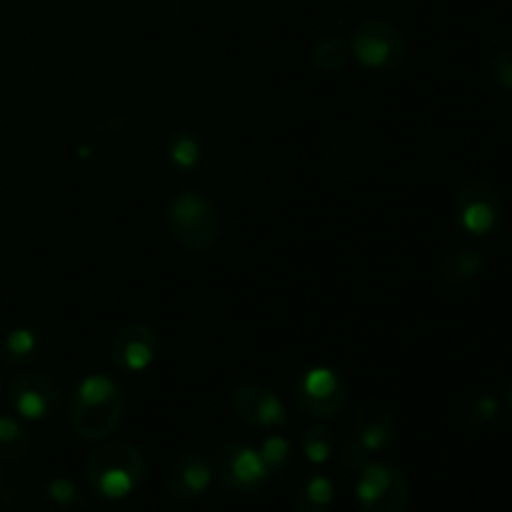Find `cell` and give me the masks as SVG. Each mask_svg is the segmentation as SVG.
<instances>
[{"instance_id":"cell-13","label":"cell","mask_w":512,"mask_h":512,"mask_svg":"<svg viewBox=\"0 0 512 512\" xmlns=\"http://www.w3.org/2000/svg\"><path fill=\"white\" fill-rule=\"evenodd\" d=\"M235 413L240 415L243 423L263 430L283 428L288 423V410H285L283 400L260 383H248L238 388V393H235Z\"/></svg>"},{"instance_id":"cell-11","label":"cell","mask_w":512,"mask_h":512,"mask_svg":"<svg viewBox=\"0 0 512 512\" xmlns=\"http://www.w3.org/2000/svg\"><path fill=\"white\" fill-rule=\"evenodd\" d=\"M158 353V338L155 330L145 323H130L113 338L110 345V358L120 373L138 375L153 365Z\"/></svg>"},{"instance_id":"cell-23","label":"cell","mask_w":512,"mask_h":512,"mask_svg":"<svg viewBox=\"0 0 512 512\" xmlns=\"http://www.w3.org/2000/svg\"><path fill=\"white\" fill-rule=\"evenodd\" d=\"M495 415H498V403H495L490 395H478V398L470 400L468 408H465L463 423L468 425V428H480V425H488Z\"/></svg>"},{"instance_id":"cell-20","label":"cell","mask_w":512,"mask_h":512,"mask_svg":"<svg viewBox=\"0 0 512 512\" xmlns=\"http://www.w3.org/2000/svg\"><path fill=\"white\" fill-rule=\"evenodd\" d=\"M350 55H353L350 53V45L345 40L335 38V35H328V38L320 40L313 50L315 65L320 70H325V73H338V70H343L348 65Z\"/></svg>"},{"instance_id":"cell-24","label":"cell","mask_w":512,"mask_h":512,"mask_svg":"<svg viewBox=\"0 0 512 512\" xmlns=\"http://www.w3.org/2000/svg\"><path fill=\"white\" fill-rule=\"evenodd\" d=\"M490 78L503 90H512V48H503L490 60Z\"/></svg>"},{"instance_id":"cell-12","label":"cell","mask_w":512,"mask_h":512,"mask_svg":"<svg viewBox=\"0 0 512 512\" xmlns=\"http://www.w3.org/2000/svg\"><path fill=\"white\" fill-rule=\"evenodd\" d=\"M350 438L368 455L383 453L398 440V420L390 408L380 403H365L350 420Z\"/></svg>"},{"instance_id":"cell-16","label":"cell","mask_w":512,"mask_h":512,"mask_svg":"<svg viewBox=\"0 0 512 512\" xmlns=\"http://www.w3.org/2000/svg\"><path fill=\"white\" fill-rule=\"evenodd\" d=\"M45 508L50 512H80L85 510L88 500H85L83 490L68 478H53L45 485Z\"/></svg>"},{"instance_id":"cell-3","label":"cell","mask_w":512,"mask_h":512,"mask_svg":"<svg viewBox=\"0 0 512 512\" xmlns=\"http://www.w3.org/2000/svg\"><path fill=\"white\" fill-rule=\"evenodd\" d=\"M165 223L180 248L190 253H205L220 235V218L215 205L195 190L175 195L165 210Z\"/></svg>"},{"instance_id":"cell-19","label":"cell","mask_w":512,"mask_h":512,"mask_svg":"<svg viewBox=\"0 0 512 512\" xmlns=\"http://www.w3.org/2000/svg\"><path fill=\"white\" fill-rule=\"evenodd\" d=\"M300 450H303L305 460L310 465H325L335 453V435L333 430L325 428V425H313L303 433V440H300Z\"/></svg>"},{"instance_id":"cell-4","label":"cell","mask_w":512,"mask_h":512,"mask_svg":"<svg viewBox=\"0 0 512 512\" xmlns=\"http://www.w3.org/2000/svg\"><path fill=\"white\" fill-rule=\"evenodd\" d=\"M410 493L405 470L390 463H368L355 483V498L363 512H405Z\"/></svg>"},{"instance_id":"cell-14","label":"cell","mask_w":512,"mask_h":512,"mask_svg":"<svg viewBox=\"0 0 512 512\" xmlns=\"http://www.w3.org/2000/svg\"><path fill=\"white\" fill-rule=\"evenodd\" d=\"M335 503V485L328 475L308 473L295 483L293 508L298 512H328Z\"/></svg>"},{"instance_id":"cell-2","label":"cell","mask_w":512,"mask_h":512,"mask_svg":"<svg viewBox=\"0 0 512 512\" xmlns=\"http://www.w3.org/2000/svg\"><path fill=\"white\" fill-rule=\"evenodd\" d=\"M125 395L108 375H88L70 403V428L80 440H105L118 430Z\"/></svg>"},{"instance_id":"cell-6","label":"cell","mask_w":512,"mask_h":512,"mask_svg":"<svg viewBox=\"0 0 512 512\" xmlns=\"http://www.w3.org/2000/svg\"><path fill=\"white\" fill-rule=\"evenodd\" d=\"M350 53L370 70L388 73L403 65L408 55V40L403 30L395 28L388 20H365L355 28L350 38Z\"/></svg>"},{"instance_id":"cell-26","label":"cell","mask_w":512,"mask_h":512,"mask_svg":"<svg viewBox=\"0 0 512 512\" xmlns=\"http://www.w3.org/2000/svg\"><path fill=\"white\" fill-rule=\"evenodd\" d=\"M5 488V473H3V465H0V493H3Z\"/></svg>"},{"instance_id":"cell-8","label":"cell","mask_w":512,"mask_h":512,"mask_svg":"<svg viewBox=\"0 0 512 512\" xmlns=\"http://www.w3.org/2000/svg\"><path fill=\"white\" fill-rule=\"evenodd\" d=\"M295 400L305 415L315 420H330L348 403V388L335 370L315 365L295 380Z\"/></svg>"},{"instance_id":"cell-1","label":"cell","mask_w":512,"mask_h":512,"mask_svg":"<svg viewBox=\"0 0 512 512\" xmlns=\"http://www.w3.org/2000/svg\"><path fill=\"white\" fill-rule=\"evenodd\" d=\"M145 458L128 440H108L85 460V480L103 500H125L143 485Z\"/></svg>"},{"instance_id":"cell-9","label":"cell","mask_w":512,"mask_h":512,"mask_svg":"<svg viewBox=\"0 0 512 512\" xmlns=\"http://www.w3.org/2000/svg\"><path fill=\"white\" fill-rule=\"evenodd\" d=\"M8 400L13 405L15 413L23 420H35V423H43V420L53 418L55 413L63 405V390L55 383L53 378L43 373H28L18 375V378L10 383Z\"/></svg>"},{"instance_id":"cell-25","label":"cell","mask_w":512,"mask_h":512,"mask_svg":"<svg viewBox=\"0 0 512 512\" xmlns=\"http://www.w3.org/2000/svg\"><path fill=\"white\" fill-rule=\"evenodd\" d=\"M340 463H343V468L358 470L360 473V470L370 463V455L348 435V440H345L343 448H340Z\"/></svg>"},{"instance_id":"cell-18","label":"cell","mask_w":512,"mask_h":512,"mask_svg":"<svg viewBox=\"0 0 512 512\" xmlns=\"http://www.w3.org/2000/svg\"><path fill=\"white\" fill-rule=\"evenodd\" d=\"M168 158L170 165L183 173L198 168L200 158H203V148H200V140L195 138L188 130H178L168 138Z\"/></svg>"},{"instance_id":"cell-5","label":"cell","mask_w":512,"mask_h":512,"mask_svg":"<svg viewBox=\"0 0 512 512\" xmlns=\"http://www.w3.org/2000/svg\"><path fill=\"white\" fill-rule=\"evenodd\" d=\"M455 223L463 233L475 238H488L498 233L503 223V198L500 190L488 180H468L458 188L453 200Z\"/></svg>"},{"instance_id":"cell-7","label":"cell","mask_w":512,"mask_h":512,"mask_svg":"<svg viewBox=\"0 0 512 512\" xmlns=\"http://www.w3.org/2000/svg\"><path fill=\"white\" fill-rule=\"evenodd\" d=\"M215 480L223 485L228 493H258L270 480V470L265 468L263 458L255 448L240 440H225L218 445L213 458Z\"/></svg>"},{"instance_id":"cell-17","label":"cell","mask_w":512,"mask_h":512,"mask_svg":"<svg viewBox=\"0 0 512 512\" xmlns=\"http://www.w3.org/2000/svg\"><path fill=\"white\" fill-rule=\"evenodd\" d=\"M30 435L15 418L0 415V463L23 460L30 450Z\"/></svg>"},{"instance_id":"cell-22","label":"cell","mask_w":512,"mask_h":512,"mask_svg":"<svg viewBox=\"0 0 512 512\" xmlns=\"http://www.w3.org/2000/svg\"><path fill=\"white\" fill-rule=\"evenodd\" d=\"M258 453L260 458H263L265 468H268L270 475H273L288 468L290 458H293V445H290L285 438H280V435H270Z\"/></svg>"},{"instance_id":"cell-15","label":"cell","mask_w":512,"mask_h":512,"mask_svg":"<svg viewBox=\"0 0 512 512\" xmlns=\"http://www.w3.org/2000/svg\"><path fill=\"white\" fill-rule=\"evenodd\" d=\"M483 268V255L470 248H455L438 260V275L450 285L470 283L483 273Z\"/></svg>"},{"instance_id":"cell-10","label":"cell","mask_w":512,"mask_h":512,"mask_svg":"<svg viewBox=\"0 0 512 512\" xmlns=\"http://www.w3.org/2000/svg\"><path fill=\"white\" fill-rule=\"evenodd\" d=\"M215 468L213 460L200 453H180L170 463L168 475H165V490L173 500L190 503L198 500L213 488Z\"/></svg>"},{"instance_id":"cell-21","label":"cell","mask_w":512,"mask_h":512,"mask_svg":"<svg viewBox=\"0 0 512 512\" xmlns=\"http://www.w3.org/2000/svg\"><path fill=\"white\" fill-rule=\"evenodd\" d=\"M38 335L28 328H18L5 338L3 343V358L8 360L10 365L28 363V360L35 358L38 353Z\"/></svg>"},{"instance_id":"cell-27","label":"cell","mask_w":512,"mask_h":512,"mask_svg":"<svg viewBox=\"0 0 512 512\" xmlns=\"http://www.w3.org/2000/svg\"><path fill=\"white\" fill-rule=\"evenodd\" d=\"M510 410H512V390H510Z\"/></svg>"}]
</instances>
